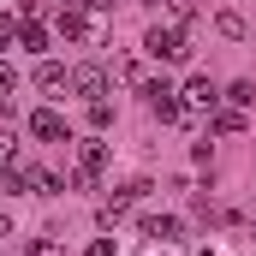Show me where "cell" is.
Segmentation results:
<instances>
[{"label":"cell","instance_id":"6da1fadb","mask_svg":"<svg viewBox=\"0 0 256 256\" xmlns=\"http://www.w3.org/2000/svg\"><path fill=\"white\" fill-rule=\"evenodd\" d=\"M143 54L161 60V66H185V60H191V42H185L179 24H155V30L143 36Z\"/></svg>","mask_w":256,"mask_h":256},{"label":"cell","instance_id":"7a4b0ae2","mask_svg":"<svg viewBox=\"0 0 256 256\" xmlns=\"http://www.w3.org/2000/svg\"><path fill=\"white\" fill-rule=\"evenodd\" d=\"M108 155H114V149H108L102 137L78 143V173H72V185H78V191H90V185H96V179L108 173Z\"/></svg>","mask_w":256,"mask_h":256},{"label":"cell","instance_id":"3957f363","mask_svg":"<svg viewBox=\"0 0 256 256\" xmlns=\"http://www.w3.org/2000/svg\"><path fill=\"white\" fill-rule=\"evenodd\" d=\"M179 108H185V120H208V114L220 108V90H214L208 78H185V90H179Z\"/></svg>","mask_w":256,"mask_h":256},{"label":"cell","instance_id":"277c9868","mask_svg":"<svg viewBox=\"0 0 256 256\" xmlns=\"http://www.w3.org/2000/svg\"><path fill=\"white\" fill-rule=\"evenodd\" d=\"M149 191H155L149 179H131V185H120V191L102 202V226H120V220H126V214H131V208H137V202H143Z\"/></svg>","mask_w":256,"mask_h":256},{"label":"cell","instance_id":"5b68a950","mask_svg":"<svg viewBox=\"0 0 256 256\" xmlns=\"http://www.w3.org/2000/svg\"><path fill=\"white\" fill-rule=\"evenodd\" d=\"M143 102H149V114H155L161 126H179V120H185V108H179V90H173L167 78H155V84H143Z\"/></svg>","mask_w":256,"mask_h":256},{"label":"cell","instance_id":"8992f818","mask_svg":"<svg viewBox=\"0 0 256 256\" xmlns=\"http://www.w3.org/2000/svg\"><path fill=\"white\" fill-rule=\"evenodd\" d=\"M108 84H114V72H108V66H72V90H78V96H84V102H102V96H108Z\"/></svg>","mask_w":256,"mask_h":256},{"label":"cell","instance_id":"52a82bcc","mask_svg":"<svg viewBox=\"0 0 256 256\" xmlns=\"http://www.w3.org/2000/svg\"><path fill=\"white\" fill-rule=\"evenodd\" d=\"M30 137H42V143H66V120L54 108H36L30 114Z\"/></svg>","mask_w":256,"mask_h":256},{"label":"cell","instance_id":"ba28073f","mask_svg":"<svg viewBox=\"0 0 256 256\" xmlns=\"http://www.w3.org/2000/svg\"><path fill=\"white\" fill-rule=\"evenodd\" d=\"M60 36H72V42H102V30L90 24V12H60Z\"/></svg>","mask_w":256,"mask_h":256},{"label":"cell","instance_id":"9c48e42d","mask_svg":"<svg viewBox=\"0 0 256 256\" xmlns=\"http://www.w3.org/2000/svg\"><path fill=\"white\" fill-rule=\"evenodd\" d=\"M208 131H220V137H238V131H244V108H232V102H220V108L208 114Z\"/></svg>","mask_w":256,"mask_h":256},{"label":"cell","instance_id":"30bf717a","mask_svg":"<svg viewBox=\"0 0 256 256\" xmlns=\"http://www.w3.org/2000/svg\"><path fill=\"white\" fill-rule=\"evenodd\" d=\"M24 191H36V196H60V191H66V179H60V173H48V167H24Z\"/></svg>","mask_w":256,"mask_h":256},{"label":"cell","instance_id":"8fae6325","mask_svg":"<svg viewBox=\"0 0 256 256\" xmlns=\"http://www.w3.org/2000/svg\"><path fill=\"white\" fill-rule=\"evenodd\" d=\"M36 90H48V96H54V90H72V72H66L60 60H42L36 66Z\"/></svg>","mask_w":256,"mask_h":256},{"label":"cell","instance_id":"7c38bea8","mask_svg":"<svg viewBox=\"0 0 256 256\" xmlns=\"http://www.w3.org/2000/svg\"><path fill=\"white\" fill-rule=\"evenodd\" d=\"M18 48H30V54H42V48H48V30H42L36 18H18Z\"/></svg>","mask_w":256,"mask_h":256},{"label":"cell","instance_id":"4fadbf2b","mask_svg":"<svg viewBox=\"0 0 256 256\" xmlns=\"http://www.w3.org/2000/svg\"><path fill=\"white\" fill-rule=\"evenodd\" d=\"M143 232L149 238H179V220L173 214H143Z\"/></svg>","mask_w":256,"mask_h":256},{"label":"cell","instance_id":"5bb4252c","mask_svg":"<svg viewBox=\"0 0 256 256\" xmlns=\"http://www.w3.org/2000/svg\"><path fill=\"white\" fill-rule=\"evenodd\" d=\"M220 102H232V108H256V84H250V78H238V84H232Z\"/></svg>","mask_w":256,"mask_h":256},{"label":"cell","instance_id":"9a60e30c","mask_svg":"<svg viewBox=\"0 0 256 256\" xmlns=\"http://www.w3.org/2000/svg\"><path fill=\"white\" fill-rule=\"evenodd\" d=\"M24 256H66V250H60V238H48V232H42V238H30V244H24Z\"/></svg>","mask_w":256,"mask_h":256},{"label":"cell","instance_id":"2e32d148","mask_svg":"<svg viewBox=\"0 0 256 256\" xmlns=\"http://www.w3.org/2000/svg\"><path fill=\"white\" fill-rule=\"evenodd\" d=\"M167 12H173V18H179V24H191L196 12H202V0H167Z\"/></svg>","mask_w":256,"mask_h":256},{"label":"cell","instance_id":"e0dca14e","mask_svg":"<svg viewBox=\"0 0 256 256\" xmlns=\"http://www.w3.org/2000/svg\"><path fill=\"white\" fill-rule=\"evenodd\" d=\"M214 30H220V36H244V18H238V12H220Z\"/></svg>","mask_w":256,"mask_h":256},{"label":"cell","instance_id":"ac0fdd59","mask_svg":"<svg viewBox=\"0 0 256 256\" xmlns=\"http://www.w3.org/2000/svg\"><path fill=\"white\" fill-rule=\"evenodd\" d=\"M90 126L108 131V126H114V108H108V102H90Z\"/></svg>","mask_w":256,"mask_h":256},{"label":"cell","instance_id":"d6986e66","mask_svg":"<svg viewBox=\"0 0 256 256\" xmlns=\"http://www.w3.org/2000/svg\"><path fill=\"white\" fill-rule=\"evenodd\" d=\"M137 256H179V244H173V238H149Z\"/></svg>","mask_w":256,"mask_h":256},{"label":"cell","instance_id":"ffe728a7","mask_svg":"<svg viewBox=\"0 0 256 256\" xmlns=\"http://www.w3.org/2000/svg\"><path fill=\"white\" fill-rule=\"evenodd\" d=\"M12 42H18V18H12V12H0V48H12Z\"/></svg>","mask_w":256,"mask_h":256},{"label":"cell","instance_id":"44dd1931","mask_svg":"<svg viewBox=\"0 0 256 256\" xmlns=\"http://www.w3.org/2000/svg\"><path fill=\"white\" fill-rule=\"evenodd\" d=\"M114 78L120 84H137V60H114Z\"/></svg>","mask_w":256,"mask_h":256},{"label":"cell","instance_id":"7402d4cb","mask_svg":"<svg viewBox=\"0 0 256 256\" xmlns=\"http://www.w3.org/2000/svg\"><path fill=\"white\" fill-rule=\"evenodd\" d=\"M12 155H18V137H0V167H18Z\"/></svg>","mask_w":256,"mask_h":256},{"label":"cell","instance_id":"603a6c76","mask_svg":"<svg viewBox=\"0 0 256 256\" xmlns=\"http://www.w3.org/2000/svg\"><path fill=\"white\" fill-rule=\"evenodd\" d=\"M12 90H18V72H12V66L0 60V96H12Z\"/></svg>","mask_w":256,"mask_h":256},{"label":"cell","instance_id":"cb8c5ba5","mask_svg":"<svg viewBox=\"0 0 256 256\" xmlns=\"http://www.w3.org/2000/svg\"><path fill=\"white\" fill-rule=\"evenodd\" d=\"M84 256H114V238H96V244H90Z\"/></svg>","mask_w":256,"mask_h":256},{"label":"cell","instance_id":"d4e9b609","mask_svg":"<svg viewBox=\"0 0 256 256\" xmlns=\"http://www.w3.org/2000/svg\"><path fill=\"white\" fill-rule=\"evenodd\" d=\"M42 6H48V0H18V12H24V18H36Z\"/></svg>","mask_w":256,"mask_h":256},{"label":"cell","instance_id":"484cf974","mask_svg":"<svg viewBox=\"0 0 256 256\" xmlns=\"http://www.w3.org/2000/svg\"><path fill=\"white\" fill-rule=\"evenodd\" d=\"M90 6H102V0H66V12H90Z\"/></svg>","mask_w":256,"mask_h":256},{"label":"cell","instance_id":"4316f807","mask_svg":"<svg viewBox=\"0 0 256 256\" xmlns=\"http://www.w3.org/2000/svg\"><path fill=\"white\" fill-rule=\"evenodd\" d=\"M6 232H12V220H6V214H0V238H6Z\"/></svg>","mask_w":256,"mask_h":256},{"label":"cell","instance_id":"83f0119b","mask_svg":"<svg viewBox=\"0 0 256 256\" xmlns=\"http://www.w3.org/2000/svg\"><path fill=\"white\" fill-rule=\"evenodd\" d=\"M250 244H256V226H250Z\"/></svg>","mask_w":256,"mask_h":256}]
</instances>
